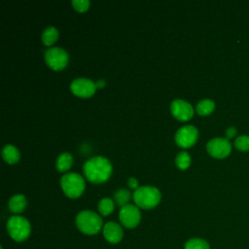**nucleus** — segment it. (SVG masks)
<instances>
[{
    "mask_svg": "<svg viewBox=\"0 0 249 249\" xmlns=\"http://www.w3.org/2000/svg\"><path fill=\"white\" fill-rule=\"evenodd\" d=\"M198 138V130L194 125H184L175 133V142L180 148H190L196 144Z\"/></svg>",
    "mask_w": 249,
    "mask_h": 249,
    "instance_id": "7",
    "label": "nucleus"
},
{
    "mask_svg": "<svg viewBox=\"0 0 249 249\" xmlns=\"http://www.w3.org/2000/svg\"><path fill=\"white\" fill-rule=\"evenodd\" d=\"M2 158L7 163L15 164L19 160L20 153L16 146L8 144L2 149Z\"/></svg>",
    "mask_w": 249,
    "mask_h": 249,
    "instance_id": "13",
    "label": "nucleus"
},
{
    "mask_svg": "<svg viewBox=\"0 0 249 249\" xmlns=\"http://www.w3.org/2000/svg\"><path fill=\"white\" fill-rule=\"evenodd\" d=\"M185 249H209V244L204 239L192 238L186 242Z\"/></svg>",
    "mask_w": 249,
    "mask_h": 249,
    "instance_id": "21",
    "label": "nucleus"
},
{
    "mask_svg": "<svg viewBox=\"0 0 249 249\" xmlns=\"http://www.w3.org/2000/svg\"><path fill=\"white\" fill-rule=\"evenodd\" d=\"M123 229L115 222H108L103 227V234L111 243H118L123 238Z\"/></svg>",
    "mask_w": 249,
    "mask_h": 249,
    "instance_id": "12",
    "label": "nucleus"
},
{
    "mask_svg": "<svg viewBox=\"0 0 249 249\" xmlns=\"http://www.w3.org/2000/svg\"><path fill=\"white\" fill-rule=\"evenodd\" d=\"M235 134H236V129H235V127H233V126H231V127H229V128L226 130L227 139H231Z\"/></svg>",
    "mask_w": 249,
    "mask_h": 249,
    "instance_id": "25",
    "label": "nucleus"
},
{
    "mask_svg": "<svg viewBox=\"0 0 249 249\" xmlns=\"http://www.w3.org/2000/svg\"><path fill=\"white\" fill-rule=\"evenodd\" d=\"M234 146L239 151H242V152L249 151V136L248 135L238 136L234 140Z\"/></svg>",
    "mask_w": 249,
    "mask_h": 249,
    "instance_id": "22",
    "label": "nucleus"
},
{
    "mask_svg": "<svg viewBox=\"0 0 249 249\" xmlns=\"http://www.w3.org/2000/svg\"><path fill=\"white\" fill-rule=\"evenodd\" d=\"M127 186L130 188V189H133V190H136L138 189V180L135 178V177H130L128 178L127 180Z\"/></svg>",
    "mask_w": 249,
    "mask_h": 249,
    "instance_id": "24",
    "label": "nucleus"
},
{
    "mask_svg": "<svg viewBox=\"0 0 249 249\" xmlns=\"http://www.w3.org/2000/svg\"><path fill=\"white\" fill-rule=\"evenodd\" d=\"M60 187L68 197L77 198L83 195L86 189V183L80 174L70 172L60 178Z\"/></svg>",
    "mask_w": 249,
    "mask_h": 249,
    "instance_id": "3",
    "label": "nucleus"
},
{
    "mask_svg": "<svg viewBox=\"0 0 249 249\" xmlns=\"http://www.w3.org/2000/svg\"><path fill=\"white\" fill-rule=\"evenodd\" d=\"M73 164V157L69 153H61L55 161V167L59 172H66Z\"/></svg>",
    "mask_w": 249,
    "mask_h": 249,
    "instance_id": "15",
    "label": "nucleus"
},
{
    "mask_svg": "<svg viewBox=\"0 0 249 249\" xmlns=\"http://www.w3.org/2000/svg\"><path fill=\"white\" fill-rule=\"evenodd\" d=\"M215 109V103L211 99H202L200 100L196 107V111L200 116H208Z\"/></svg>",
    "mask_w": 249,
    "mask_h": 249,
    "instance_id": "17",
    "label": "nucleus"
},
{
    "mask_svg": "<svg viewBox=\"0 0 249 249\" xmlns=\"http://www.w3.org/2000/svg\"><path fill=\"white\" fill-rule=\"evenodd\" d=\"M170 112L172 116L180 122H187L194 116L193 106L183 99L173 100L170 104Z\"/></svg>",
    "mask_w": 249,
    "mask_h": 249,
    "instance_id": "11",
    "label": "nucleus"
},
{
    "mask_svg": "<svg viewBox=\"0 0 249 249\" xmlns=\"http://www.w3.org/2000/svg\"><path fill=\"white\" fill-rule=\"evenodd\" d=\"M45 61L51 69L60 71L67 66L69 62V54L62 48L52 47L45 52Z\"/></svg>",
    "mask_w": 249,
    "mask_h": 249,
    "instance_id": "6",
    "label": "nucleus"
},
{
    "mask_svg": "<svg viewBox=\"0 0 249 249\" xmlns=\"http://www.w3.org/2000/svg\"><path fill=\"white\" fill-rule=\"evenodd\" d=\"M26 204H27L26 197L21 194H18L13 196L10 198L8 206L13 213L17 214V213H21L25 209Z\"/></svg>",
    "mask_w": 249,
    "mask_h": 249,
    "instance_id": "14",
    "label": "nucleus"
},
{
    "mask_svg": "<svg viewBox=\"0 0 249 249\" xmlns=\"http://www.w3.org/2000/svg\"><path fill=\"white\" fill-rule=\"evenodd\" d=\"M191 157L190 155L185 152V151H182L180 152L177 156H176V159H175V163H176V166L181 169V170H185L187 169L190 165H191Z\"/></svg>",
    "mask_w": 249,
    "mask_h": 249,
    "instance_id": "20",
    "label": "nucleus"
},
{
    "mask_svg": "<svg viewBox=\"0 0 249 249\" xmlns=\"http://www.w3.org/2000/svg\"><path fill=\"white\" fill-rule=\"evenodd\" d=\"M208 154L215 159H224L228 157L231 151V145L227 138H213L207 145Z\"/></svg>",
    "mask_w": 249,
    "mask_h": 249,
    "instance_id": "10",
    "label": "nucleus"
},
{
    "mask_svg": "<svg viewBox=\"0 0 249 249\" xmlns=\"http://www.w3.org/2000/svg\"><path fill=\"white\" fill-rule=\"evenodd\" d=\"M105 86H106V82H105V80H103V79H99V80H97V81L95 82V87H96V89H103Z\"/></svg>",
    "mask_w": 249,
    "mask_h": 249,
    "instance_id": "26",
    "label": "nucleus"
},
{
    "mask_svg": "<svg viewBox=\"0 0 249 249\" xmlns=\"http://www.w3.org/2000/svg\"><path fill=\"white\" fill-rule=\"evenodd\" d=\"M161 198L160 192L154 186H141L133 193V200L136 206L143 209L156 207Z\"/></svg>",
    "mask_w": 249,
    "mask_h": 249,
    "instance_id": "2",
    "label": "nucleus"
},
{
    "mask_svg": "<svg viewBox=\"0 0 249 249\" xmlns=\"http://www.w3.org/2000/svg\"><path fill=\"white\" fill-rule=\"evenodd\" d=\"M119 218L121 223L128 229L135 228L140 220H141V213L138 208V206L133 204H126L123 207H121Z\"/></svg>",
    "mask_w": 249,
    "mask_h": 249,
    "instance_id": "9",
    "label": "nucleus"
},
{
    "mask_svg": "<svg viewBox=\"0 0 249 249\" xmlns=\"http://www.w3.org/2000/svg\"><path fill=\"white\" fill-rule=\"evenodd\" d=\"M89 5H90V2L89 0H73L72 1L73 8L79 13L87 12L89 8Z\"/></svg>",
    "mask_w": 249,
    "mask_h": 249,
    "instance_id": "23",
    "label": "nucleus"
},
{
    "mask_svg": "<svg viewBox=\"0 0 249 249\" xmlns=\"http://www.w3.org/2000/svg\"><path fill=\"white\" fill-rule=\"evenodd\" d=\"M101 217L90 210H83L76 217V225L78 229L86 234H95L102 227Z\"/></svg>",
    "mask_w": 249,
    "mask_h": 249,
    "instance_id": "4",
    "label": "nucleus"
},
{
    "mask_svg": "<svg viewBox=\"0 0 249 249\" xmlns=\"http://www.w3.org/2000/svg\"><path fill=\"white\" fill-rule=\"evenodd\" d=\"M58 36H59L58 30L53 26H49L46 29H44L41 39L45 46L51 47L57 41Z\"/></svg>",
    "mask_w": 249,
    "mask_h": 249,
    "instance_id": "16",
    "label": "nucleus"
},
{
    "mask_svg": "<svg viewBox=\"0 0 249 249\" xmlns=\"http://www.w3.org/2000/svg\"><path fill=\"white\" fill-rule=\"evenodd\" d=\"M115 202L109 197L102 198L98 203V210L103 216H107L114 211Z\"/></svg>",
    "mask_w": 249,
    "mask_h": 249,
    "instance_id": "19",
    "label": "nucleus"
},
{
    "mask_svg": "<svg viewBox=\"0 0 249 249\" xmlns=\"http://www.w3.org/2000/svg\"><path fill=\"white\" fill-rule=\"evenodd\" d=\"M130 198H131V193L126 189H120L114 195L115 202L117 203V205L121 207L128 204L127 202L130 200Z\"/></svg>",
    "mask_w": 249,
    "mask_h": 249,
    "instance_id": "18",
    "label": "nucleus"
},
{
    "mask_svg": "<svg viewBox=\"0 0 249 249\" xmlns=\"http://www.w3.org/2000/svg\"><path fill=\"white\" fill-rule=\"evenodd\" d=\"M72 93L78 97L89 98L95 93V82L88 78H77L70 85Z\"/></svg>",
    "mask_w": 249,
    "mask_h": 249,
    "instance_id": "8",
    "label": "nucleus"
},
{
    "mask_svg": "<svg viewBox=\"0 0 249 249\" xmlns=\"http://www.w3.org/2000/svg\"><path fill=\"white\" fill-rule=\"evenodd\" d=\"M7 230L14 240L23 241L29 236L31 226L28 220L24 217L13 216L7 223Z\"/></svg>",
    "mask_w": 249,
    "mask_h": 249,
    "instance_id": "5",
    "label": "nucleus"
},
{
    "mask_svg": "<svg viewBox=\"0 0 249 249\" xmlns=\"http://www.w3.org/2000/svg\"><path fill=\"white\" fill-rule=\"evenodd\" d=\"M112 169L111 161L101 156L90 158L83 166L85 177L93 184L106 182L111 177Z\"/></svg>",
    "mask_w": 249,
    "mask_h": 249,
    "instance_id": "1",
    "label": "nucleus"
}]
</instances>
